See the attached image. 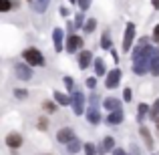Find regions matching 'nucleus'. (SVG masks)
<instances>
[{
	"label": "nucleus",
	"instance_id": "43",
	"mask_svg": "<svg viewBox=\"0 0 159 155\" xmlns=\"http://www.w3.org/2000/svg\"><path fill=\"white\" fill-rule=\"evenodd\" d=\"M155 125H157V131H159V119H157V121H155Z\"/></svg>",
	"mask_w": 159,
	"mask_h": 155
},
{
	"label": "nucleus",
	"instance_id": "23",
	"mask_svg": "<svg viewBox=\"0 0 159 155\" xmlns=\"http://www.w3.org/2000/svg\"><path fill=\"white\" fill-rule=\"evenodd\" d=\"M101 149H105V151H115V139L113 137H105L103 139V145H101Z\"/></svg>",
	"mask_w": 159,
	"mask_h": 155
},
{
	"label": "nucleus",
	"instance_id": "26",
	"mask_svg": "<svg viewBox=\"0 0 159 155\" xmlns=\"http://www.w3.org/2000/svg\"><path fill=\"white\" fill-rule=\"evenodd\" d=\"M85 22H87V20H85V16H83V12H79V14L75 16V28H83Z\"/></svg>",
	"mask_w": 159,
	"mask_h": 155
},
{
	"label": "nucleus",
	"instance_id": "22",
	"mask_svg": "<svg viewBox=\"0 0 159 155\" xmlns=\"http://www.w3.org/2000/svg\"><path fill=\"white\" fill-rule=\"evenodd\" d=\"M79 149H81V141H79V139L70 141V143L66 145V153H69V155H75V153H79Z\"/></svg>",
	"mask_w": 159,
	"mask_h": 155
},
{
	"label": "nucleus",
	"instance_id": "42",
	"mask_svg": "<svg viewBox=\"0 0 159 155\" xmlns=\"http://www.w3.org/2000/svg\"><path fill=\"white\" fill-rule=\"evenodd\" d=\"M131 151H133L131 155H139V153H137V151H139V149H137V147H135V145H131Z\"/></svg>",
	"mask_w": 159,
	"mask_h": 155
},
{
	"label": "nucleus",
	"instance_id": "6",
	"mask_svg": "<svg viewBox=\"0 0 159 155\" xmlns=\"http://www.w3.org/2000/svg\"><path fill=\"white\" fill-rule=\"evenodd\" d=\"M14 75H16V79H20V81H30L32 79V66L26 65V62H16L14 65Z\"/></svg>",
	"mask_w": 159,
	"mask_h": 155
},
{
	"label": "nucleus",
	"instance_id": "33",
	"mask_svg": "<svg viewBox=\"0 0 159 155\" xmlns=\"http://www.w3.org/2000/svg\"><path fill=\"white\" fill-rule=\"evenodd\" d=\"M14 97L16 99H26L28 97V91L26 89H14Z\"/></svg>",
	"mask_w": 159,
	"mask_h": 155
},
{
	"label": "nucleus",
	"instance_id": "28",
	"mask_svg": "<svg viewBox=\"0 0 159 155\" xmlns=\"http://www.w3.org/2000/svg\"><path fill=\"white\" fill-rule=\"evenodd\" d=\"M85 155H97V145L95 143H85Z\"/></svg>",
	"mask_w": 159,
	"mask_h": 155
},
{
	"label": "nucleus",
	"instance_id": "13",
	"mask_svg": "<svg viewBox=\"0 0 159 155\" xmlns=\"http://www.w3.org/2000/svg\"><path fill=\"white\" fill-rule=\"evenodd\" d=\"M107 123L111 125V127H113V125H121V123H123V109H117V111L109 113Z\"/></svg>",
	"mask_w": 159,
	"mask_h": 155
},
{
	"label": "nucleus",
	"instance_id": "17",
	"mask_svg": "<svg viewBox=\"0 0 159 155\" xmlns=\"http://www.w3.org/2000/svg\"><path fill=\"white\" fill-rule=\"evenodd\" d=\"M139 135L143 137V141H145V145H147V149H153V137H151V133H149V129L145 127V125H139Z\"/></svg>",
	"mask_w": 159,
	"mask_h": 155
},
{
	"label": "nucleus",
	"instance_id": "25",
	"mask_svg": "<svg viewBox=\"0 0 159 155\" xmlns=\"http://www.w3.org/2000/svg\"><path fill=\"white\" fill-rule=\"evenodd\" d=\"M151 75L159 77V48L155 51V58H153V65H151Z\"/></svg>",
	"mask_w": 159,
	"mask_h": 155
},
{
	"label": "nucleus",
	"instance_id": "4",
	"mask_svg": "<svg viewBox=\"0 0 159 155\" xmlns=\"http://www.w3.org/2000/svg\"><path fill=\"white\" fill-rule=\"evenodd\" d=\"M135 30H137V26L133 22H129L127 26H125V32H123V52H129L131 51V47H133V43H135Z\"/></svg>",
	"mask_w": 159,
	"mask_h": 155
},
{
	"label": "nucleus",
	"instance_id": "30",
	"mask_svg": "<svg viewBox=\"0 0 159 155\" xmlns=\"http://www.w3.org/2000/svg\"><path fill=\"white\" fill-rule=\"evenodd\" d=\"M62 83H65L66 91H70V93H73V91H75V81H73V79H70V77H65V79H62Z\"/></svg>",
	"mask_w": 159,
	"mask_h": 155
},
{
	"label": "nucleus",
	"instance_id": "39",
	"mask_svg": "<svg viewBox=\"0 0 159 155\" xmlns=\"http://www.w3.org/2000/svg\"><path fill=\"white\" fill-rule=\"evenodd\" d=\"M113 155H127V151H125V149H119V147H117L115 151H113Z\"/></svg>",
	"mask_w": 159,
	"mask_h": 155
},
{
	"label": "nucleus",
	"instance_id": "21",
	"mask_svg": "<svg viewBox=\"0 0 159 155\" xmlns=\"http://www.w3.org/2000/svg\"><path fill=\"white\" fill-rule=\"evenodd\" d=\"M101 47L105 48V51H111V48H113V40H111V32H109V30H103V34H101Z\"/></svg>",
	"mask_w": 159,
	"mask_h": 155
},
{
	"label": "nucleus",
	"instance_id": "15",
	"mask_svg": "<svg viewBox=\"0 0 159 155\" xmlns=\"http://www.w3.org/2000/svg\"><path fill=\"white\" fill-rule=\"evenodd\" d=\"M103 107H105L109 113H113V111H117V109H121V101L117 97H107L105 101H103Z\"/></svg>",
	"mask_w": 159,
	"mask_h": 155
},
{
	"label": "nucleus",
	"instance_id": "1",
	"mask_svg": "<svg viewBox=\"0 0 159 155\" xmlns=\"http://www.w3.org/2000/svg\"><path fill=\"white\" fill-rule=\"evenodd\" d=\"M147 36H143V39L139 40V47L133 51V73L137 75V77H143V75L151 73V65H153V58H155V51L157 48H153L151 44L147 43Z\"/></svg>",
	"mask_w": 159,
	"mask_h": 155
},
{
	"label": "nucleus",
	"instance_id": "34",
	"mask_svg": "<svg viewBox=\"0 0 159 155\" xmlns=\"http://www.w3.org/2000/svg\"><path fill=\"white\" fill-rule=\"evenodd\" d=\"M39 129H40V131H47V129H48V121L44 119V117L39 119Z\"/></svg>",
	"mask_w": 159,
	"mask_h": 155
},
{
	"label": "nucleus",
	"instance_id": "24",
	"mask_svg": "<svg viewBox=\"0 0 159 155\" xmlns=\"http://www.w3.org/2000/svg\"><path fill=\"white\" fill-rule=\"evenodd\" d=\"M95 28H97V18H89L85 22V26H83V30H85L87 34H91V32H95Z\"/></svg>",
	"mask_w": 159,
	"mask_h": 155
},
{
	"label": "nucleus",
	"instance_id": "10",
	"mask_svg": "<svg viewBox=\"0 0 159 155\" xmlns=\"http://www.w3.org/2000/svg\"><path fill=\"white\" fill-rule=\"evenodd\" d=\"M87 121H89L91 125L101 123V111H99L97 105H89V109H87Z\"/></svg>",
	"mask_w": 159,
	"mask_h": 155
},
{
	"label": "nucleus",
	"instance_id": "5",
	"mask_svg": "<svg viewBox=\"0 0 159 155\" xmlns=\"http://www.w3.org/2000/svg\"><path fill=\"white\" fill-rule=\"evenodd\" d=\"M83 43L85 40L81 39L79 34H69L66 36V44H65V48H66V52H81L83 51Z\"/></svg>",
	"mask_w": 159,
	"mask_h": 155
},
{
	"label": "nucleus",
	"instance_id": "20",
	"mask_svg": "<svg viewBox=\"0 0 159 155\" xmlns=\"http://www.w3.org/2000/svg\"><path fill=\"white\" fill-rule=\"evenodd\" d=\"M54 103H58V105H73V99L69 97V95H65V93H61V91H54Z\"/></svg>",
	"mask_w": 159,
	"mask_h": 155
},
{
	"label": "nucleus",
	"instance_id": "38",
	"mask_svg": "<svg viewBox=\"0 0 159 155\" xmlns=\"http://www.w3.org/2000/svg\"><path fill=\"white\" fill-rule=\"evenodd\" d=\"M89 101H91V105H97V101H99V97H97V93H93L89 97Z\"/></svg>",
	"mask_w": 159,
	"mask_h": 155
},
{
	"label": "nucleus",
	"instance_id": "40",
	"mask_svg": "<svg viewBox=\"0 0 159 155\" xmlns=\"http://www.w3.org/2000/svg\"><path fill=\"white\" fill-rule=\"evenodd\" d=\"M111 57H113V61H119V57H117V51H115V48H111Z\"/></svg>",
	"mask_w": 159,
	"mask_h": 155
},
{
	"label": "nucleus",
	"instance_id": "2",
	"mask_svg": "<svg viewBox=\"0 0 159 155\" xmlns=\"http://www.w3.org/2000/svg\"><path fill=\"white\" fill-rule=\"evenodd\" d=\"M22 58H24V62L30 65V66H44V65H47V58H44L43 52H40L39 48H34V47L24 48V51H22Z\"/></svg>",
	"mask_w": 159,
	"mask_h": 155
},
{
	"label": "nucleus",
	"instance_id": "41",
	"mask_svg": "<svg viewBox=\"0 0 159 155\" xmlns=\"http://www.w3.org/2000/svg\"><path fill=\"white\" fill-rule=\"evenodd\" d=\"M151 6L155 8V10H159V0H151Z\"/></svg>",
	"mask_w": 159,
	"mask_h": 155
},
{
	"label": "nucleus",
	"instance_id": "19",
	"mask_svg": "<svg viewBox=\"0 0 159 155\" xmlns=\"http://www.w3.org/2000/svg\"><path fill=\"white\" fill-rule=\"evenodd\" d=\"M95 77H103V75H107V66H105V61H103L101 57L95 58Z\"/></svg>",
	"mask_w": 159,
	"mask_h": 155
},
{
	"label": "nucleus",
	"instance_id": "45",
	"mask_svg": "<svg viewBox=\"0 0 159 155\" xmlns=\"http://www.w3.org/2000/svg\"><path fill=\"white\" fill-rule=\"evenodd\" d=\"M47 155H48V153H47Z\"/></svg>",
	"mask_w": 159,
	"mask_h": 155
},
{
	"label": "nucleus",
	"instance_id": "36",
	"mask_svg": "<svg viewBox=\"0 0 159 155\" xmlns=\"http://www.w3.org/2000/svg\"><path fill=\"white\" fill-rule=\"evenodd\" d=\"M151 40H153V43H159V22L155 24V28H153V34H151Z\"/></svg>",
	"mask_w": 159,
	"mask_h": 155
},
{
	"label": "nucleus",
	"instance_id": "9",
	"mask_svg": "<svg viewBox=\"0 0 159 155\" xmlns=\"http://www.w3.org/2000/svg\"><path fill=\"white\" fill-rule=\"evenodd\" d=\"M52 44H54V51L57 52H61L65 48L66 40H65V30L62 28H54L52 30Z\"/></svg>",
	"mask_w": 159,
	"mask_h": 155
},
{
	"label": "nucleus",
	"instance_id": "8",
	"mask_svg": "<svg viewBox=\"0 0 159 155\" xmlns=\"http://www.w3.org/2000/svg\"><path fill=\"white\" fill-rule=\"evenodd\" d=\"M77 137H75V131L70 127H62V129H58V133H57V141L61 145H69L70 141H75Z\"/></svg>",
	"mask_w": 159,
	"mask_h": 155
},
{
	"label": "nucleus",
	"instance_id": "3",
	"mask_svg": "<svg viewBox=\"0 0 159 155\" xmlns=\"http://www.w3.org/2000/svg\"><path fill=\"white\" fill-rule=\"evenodd\" d=\"M70 99H73V105H70V107H73V113L81 117L83 113H85V103H87V97L81 93V91H77V89H75L73 93H70Z\"/></svg>",
	"mask_w": 159,
	"mask_h": 155
},
{
	"label": "nucleus",
	"instance_id": "7",
	"mask_svg": "<svg viewBox=\"0 0 159 155\" xmlns=\"http://www.w3.org/2000/svg\"><path fill=\"white\" fill-rule=\"evenodd\" d=\"M121 69H113V71H109L107 73V77H105V89H117V85L121 83Z\"/></svg>",
	"mask_w": 159,
	"mask_h": 155
},
{
	"label": "nucleus",
	"instance_id": "35",
	"mask_svg": "<svg viewBox=\"0 0 159 155\" xmlns=\"http://www.w3.org/2000/svg\"><path fill=\"white\" fill-rule=\"evenodd\" d=\"M131 99H133V91H131V89H129V87H127V89L123 91V101H127V103H129V101H131Z\"/></svg>",
	"mask_w": 159,
	"mask_h": 155
},
{
	"label": "nucleus",
	"instance_id": "32",
	"mask_svg": "<svg viewBox=\"0 0 159 155\" xmlns=\"http://www.w3.org/2000/svg\"><path fill=\"white\" fill-rule=\"evenodd\" d=\"M97 79H99V77H89V79L85 81V85L89 87V89H93V91H95V89H97Z\"/></svg>",
	"mask_w": 159,
	"mask_h": 155
},
{
	"label": "nucleus",
	"instance_id": "11",
	"mask_svg": "<svg viewBox=\"0 0 159 155\" xmlns=\"http://www.w3.org/2000/svg\"><path fill=\"white\" fill-rule=\"evenodd\" d=\"M6 145L10 149H18L20 145H22V135H20V133H16V131L8 133V135H6Z\"/></svg>",
	"mask_w": 159,
	"mask_h": 155
},
{
	"label": "nucleus",
	"instance_id": "12",
	"mask_svg": "<svg viewBox=\"0 0 159 155\" xmlns=\"http://www.w3.org/2000/svg\"><path fill=\"white\" fill-rule=\"evenodd\" d=\"M77 61H79V66H81L83 71H85L87 66L91 65V62H95V61H93V52H91V51H85V48L79 52V58H77Z\"/></svg>",
	"mask_w": 159,
	"mask_h": 155
},
{
	"label": "nucleus",
	"instance_id": "31",
	"mask_svg": "<svg viewBox=\"0 0 159 155\" xmlns=\"http://www.w3.org/2000/svg\"><path fill=\"white\" fill-rule=\"evenodd\" d=\"M43 109H44V111H48V113H54V111H57V105H54L52 101H44L43 103Z\"/></svg>",
	"mask_w": 159,
	"mask_h": 155
},
{
	"label": "nucleus",
	"instance_id": "37",
	"mask_svg": "<svg viewBox=\"0 0 159 155\" xmlns=\"http://www.w3.org/2000/svg\"><path fill=\"white\" fill-rule=\"evenodd\" d=\"M58 12H61V16H65V18H66V16H70L69 6H61V10H58Z\"/></svg>",
	"mask_w": 159,
	"mask_h": 155
},
{
	"label": "nucleus",
	"instance_id": "44",
	"mask_svg": "<svg viewBox=\"0 0 159 155\" xmlns=\"http://www.w3.org/2000/svg\"><path fill=\"white\" fill-rule=\"evenodd\" d=\"M69 2H70V4H77V0H69Z\"/></svg>",
	"mask_w": 159,
	"mask_h": 155
},
{
	"label": "nucleus",
	"instance_id": "27",
	"mask_svg": "<svg viewBox=\"0 0 159 155\" xmlns=\"http://www.w3.org/2000/svg\"><path fill=\"white\" fill-rule=\"evenodd\" d=\"M149 117H151V119H159V99L155 103H153V107H151V113H149Z\"/></svg>",
	"mask_w": 159,
	"mask_h": 155
},
{
	"label": "nucleus",
	"instance_id": "29",
	"mask_svg": "<svg viewBox=\"0 0 159 155\" xmlns=\"http://www.w3.org/2000/svg\"><path fill=\"white\" fill-rule=\"evenodd\" d=\"M91 2H93V0H77V4H79V8H81V12L89 10V8H91Z\"/></svg>",
	"mask_w": 159,
	"mask_h": 155
},
{
	"label": "nucleus",
	"instance_id": "18",
	"mask_svg": "<svg viewBox=\"0 0 159 155\" xmlns=\"http://www.w3.org/2000/svg\"><path fill=\"white\" fill-rule=\"evenodd\" d=\"M18 6H20L18 0H0V12H10Z\"/></svg>",
	"mask_w": 159,
	"mask_h": 155
},
{
	"label": "nucleus",
	"instance_id": "16",
	"mask_svg": "<svg viewBox=\"0 0 159 155\" xmlns=\"http://www.w3.org/2000/svg\"><path fill=\"white\" fill-rule=\"evenodd\" d=\"M28 2L32 4V10L39 12V14H43V12H47L48 4H51V0H28Z\"/></svg>",
	"mask_w": 159,
	"mask_h": 155
},
{
	"label": "nucleus",
	"instance_id": "14",
	"mask_svg": "<svg viewBox=\"0 0 159 155\" xmlns=\"http://www.w3.org/2000/svg\"><path fill=\"white\" fill-rule=\"evenodd\" d=\"M151 113V107H149L147 103H141L139 107H137V123L139 125H143V121H145V117Z\"/></svg>",
	"mask_w": 159,
	"mask_h": 155
}]
</instances>
